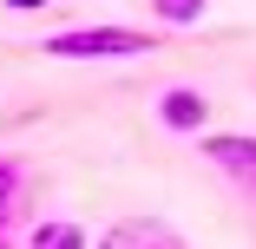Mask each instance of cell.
I'll list each match as a JSON object with an SVG mask.
<instances>
[{
    "mask_svg": "<svg viewBox=\"0 0 256 249\" xmlns=\"http://www.w3.org/2000/svg\"><path fill=\"white\" fill-rule=\"evenodd\" d=\"M0 249H7V243H0Z\"/></svg>",
    "mask_w": 256,
    "mask_h": 249,
    "instance_id": "9c48e42d",
    "label": "cell"
},
{
    "mask_svg": "<svg viewBox=\"0 0 256 249\" xmlns=\"http://www.w3.org/2000/svg\"><path fill=\"white\" fill-rule=\"evenodd\" d=\"M204 158H210L250 204H256V131H204V144H197Z\"/></svg>",
    "mask_w": 256,
    "mask_h": 249,
    "instance_id": "7a4b0ae2",
    "label": "cell"
},
{
    "mask_svg": "<svg viewBox=\"0 0 256 249\" xmlns=\"http://www.w3.org/2000/svg\"><path fill=\"white\" fill-rule=\"evenodd\" d=\"M26 249H92V236L72 223V217H40L26 230Z\"/></svg>",
    "mask_w": 256,
    "mask_h": 249,
    "instance_id": "5b68a950",
    "label": "cell"
},
{
    "mask_svg": "<svg viewBox=\"0 0 256 249\" xmlns=\"http://www.w3.org/2000/svg\"><path fill=\"white\" fill-rule=\"evenodd\" d=\"M158 39L138 33V26H60V33L40 39V53L46 59H138Z\"/></svg>",
    "mask_w": 256,
    "mask_h": 249,
    "instance_id": "6da1fadb",
    "label": "cell"
},
{
    "mask_svg": "<svg viewBox=\"0 0 256 249\" xmlns=\"http://www.w3.org/2000/svg\"><path fill=\"white\" fill-rule=\"evenodd\" d=\"M14 204H20V164H14V158H0V230H7Z\"/></svg>",
    "mask_w": 256,
    "mask_h": 249,
    "instance_id": "52a82bcc",
    "label": "cell"
},
{
    "mask_svg": "<svg viewBox=\"0 0 256 249\" xmlns=\"http://www.w3.org/2000/svg\"><path fill=\"white\" fill-rule=\"evenodd\" d=\"M204 7H210V0H151V13H158L164 26H190V20H204Z\"/></svg>",
    "mask_w": 256,
    "mask_h": 249,
    "instance_id": "8992f818",
    "label": "cell"
},
{
    "mask_svg": "<svg viewBox=\"0 0 256 249\" xmlns=\"http://www.w3.org/2000/svg\"><path fill=\"white\" fill-rule=\"evenodd\" d=\"M7 7H14V13H40V7H46V0H7Z\"/></svg>",
    "mask_w": 256,
    "mask_h": 249,
    "instance_id": "ba28073f",
    "label": "cell"
},
{
    "mask_svg": "<svg viewBox=\"0 0 256 249\" xmlns=\"http://www.w3.org/2000/svg\"><path fill=\"white\" fill-rule=\"evenodd\" d=\"M92 249H184V236L164 217H118L112 230H98Z\"/></svg>",
    "mask_w": 256,
    "mask_h": 249,
    "instance_id": "3957f363",
    "label": "cell"
},
{
    "mask_svg": "<svg viewBox=\"0 0 256 249\" xmlns=\"http://www.w3.org/2000/svg\"><path fill=\"white\" fill-rule=\"evenodd\" d=\"M158 118H164V131H204V118H210V98H204L197 85H171V92L158 98Z\"/></svg>",
    "mask_w": 256,
    "mask_h": 249,
    "instance_id": "277c9868",
    "label": "cell"
}]
</instances>
